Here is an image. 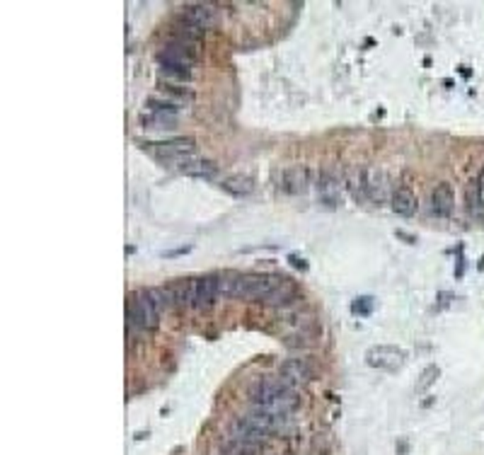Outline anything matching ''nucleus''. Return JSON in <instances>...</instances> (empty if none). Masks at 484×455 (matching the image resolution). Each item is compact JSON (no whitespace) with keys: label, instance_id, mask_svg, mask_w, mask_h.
I'll list each match as a JSON object with an SVG mask.
<instances>
[{"label":"nucleus","instance_id":"f257e3e1","mask_svg":"<svg viewBox=\"0 0 484 455\" xmlns=\"http://www.w3.org/2000/svg\"><path fill=\"white\" fill-rule=\"evenodd\" d=\"M252 407L288 419V414L298 407V397L293 393V385H288L284 378L264 380L252 390Z\"/></svg>","mask_w":484,"mask_h":455},{"label":"nucleus","instance_id":"f03ea898","mask_svg":"<svg viewBox=\"0 0 484 455\" xmlns=\"http://www.w3.org/2000/svg\"><path fill=\"white\" fill-rule=\"evenodd\" d=\"M143 151H148L153 158H158L160 163H170V165H187L197 158V143L194 138L189 136H180V138H170V141H146L141 143Z\"/></svg>","mask_w":484,"mask_h":455},{"label":"nucleus","instance_id":"7ed1b4c3","mask_svg":"<svg viewBox=\"0 0 484 455\" xmlns=\"http://www.w3.org/2000/svg\"><path fill=\"white\" fill-rule=\"evenodd\" d=\"M158 322H160V310L155 308L148 289L131 293L129 296V325L134 327V330L151 332L158 327Z\"/></svg>","mask_w":484,"mask_h":455},{"label":"nucleus","instance_id":"20e7f679","mask_svg":"<svg viewBox=\"0 0 484 455\" xmlns=\"http://www.w3.org/2000/svg\"><path fill=\"white\" fill-rule=\"evenodd\" d=\"M230 439L238 443L240 451H255L257 446H262V443L269 439V434L264 429H259L252 419L240 417V419H235L233 426H230Z\"/></svg>","mask_w":484,"mask_h":455},{"label":"nucleus","instance_id":"39448f33","mask_svg":"<svg viewBox=\"0 0 484 455\" xmlns=\"http://www.w3.org/2000/svg\"><path fill=\"white\" fill-rule=\"evenodd\" d=\"M407 361L405 349L393 347V344H376L366 351V364L380 371H397Z\"/></svg>","mask_w":484,"mask_h":455},{"label":"nucleus","instance_id":"423d86ee","mask_svg":"<svg viewBox=\"0 0 484 455\" xmlns=\"http://www.w3.org/2000/svg\"><path fill=\"white\" fill-rule=\"evenodd\" d=\"M216 298H218V276L216 274L192 279V291H189V305H192V308L206 310L216 303Z\"/></svg>","mask_w":484,"mask_h":455},{"label":"nucleus","instance_id":"0eeeda50","mask_svg":"<svg viewBox=\"0 0 484 455\" xmlns=\"http://www.w3.org/2000/svg\"><path fill=\"white\" fill-rule=\"evenodd\" d=\"M390 192V180L388 172L380 170V167H368L366 170V197L368 201H376V204H385Z\"/></svg>","mask_w":484,"mask_h":455},{"label":"nucleus","instance_id":"6e6552de","mask_svg":"<svg viewBox=\"0 0 484 455\" xmlns=\"http://www.w3.org/2000/svg\"><path fill=\"white\" fill-rule=\"evenodd\" d=\"M310 187V170L305 165H291L284 170V175H281V189H284L286 194H305Z\"/></svg>","mask_w":484,"mask_h":455},{"label":"nucleus","instance_id":"1a4fd4ad","mask_svg":"<svg viewBox=\"0 0 484 455\" xmlns=\"http://www.w3.org/2000/svg\"><path fill=\"white\" fill-rule=\"evenodd\" d=\"M453 206H455V194L451 184L448 182L436 184V189L431 192V213L439 218H448L453 213Z\"/></svg>","mask_w":484,"mask_h":455},{"label":"nucleus","instance_id":"9d476101","mask_svg":"<svg viewBox=\"0 0 484 455\" xmlns=\"http://www.w3.org/2000/svg\"><path fill=\"white\" fill-rule=\"evenodd\" d=\"M182 22L206 32L216 25V10H213L211 5H189V8H184V13H182Z\"/></svg>","mask_w":484,"mask_h":455},{"label":"nucleus","instance_id":"9b49d317","mask_svg":"<svg viewBox=\"0 0 484 455\" xmlns=\"http://www.w3.org/2000/svg\"><path fill=\"white\" fill-rule=\"evenodd\" d=\"M281 378L288 385H298V383H308L313 378V368L305 359H288L281 364Z\"/></svg>","mask_w":484,"mask_h":455},{"label":"nucleus","instance_id":"f8f14e48","mask_svg":"<svg viewBox=\"0 0 484 455\" xmlns=\"http://www.w3.org/2000/svg\"><path fill=\"white\" fill-rule=\"evenodd\" d=\"M390 204H393V211L397 216H414L417 213V194L409 187H397L393 197H390Z\"/></svg>","mask_w":484,"mask_h":455},{"label":"nucleus","instance_id":"ddd939ff","mask_svg":"<svg viewBox=\"0 0 484 455\" xmlns=\"http://www.w3.org/2000/svg\"><path fill=\"white\" fill-rule=\"evenodd\" d=\"M298 298V291H296V286L291 284V279H281L279 281V286L269 293V298L264 301V305H272V308H284V305L288 303H293Z\"/></svg>","mask_w":484,"mask_h":455},{"label":"nucleus","instance_id":"4468645a","mask_svg":"<svg viewBox=\"0 0 484 455\" xmlns=\"http://www.w3.org/2000/svg\"><path fill=\"white\" fill-rule=\"evenodd\" d=\"M318 194L320 201L327 206H337L339 204V180L332 172H322L318 180Z\"/></svg>","mask_w":484,"mask_h":455},{"label":"nucleus","instance_id":"2eb2a0df","mask_svg":"<svg viewBox=\"0 0 484 455\" xmlns=\"http://www.w3.org/2000/svg\"><path fill=\"white\" fill-rule=\"evenodd\" d=\"M143 129L151 131H172L177 126V117L175 114H160V112H148L141 117Z\"/></svg>","mask_w":484,"mask_h":455},{"label":"nucleus","instance_id":"dca6fc26","mask_svg":"<svg viewBox=\"0 0 484 455\" xmlns=\"http://www.w3.org/2000/svg\"><path fill=\"white\" fill-rule=\"evenodd\" d=\"M221 187L226 189L228 194H233V197H247V194H252L255 184H252L250 177H245V175H230L221 182Z\"/></svg>","mask_w":484,"mask_h":455},{"label":"nucleus","instance_id":"f3484780","mask_svg":"<svg viewBox=\"0 0 484 455\" xmlns=\"http://www.w3.org/2000/svg\"><path fill=\"white\" fill-rule=\"evenodd\" d=\"M180 172H184V175H189V177H213L216 175V165L211 163V160H199V158H194L192 163H187V165H182L180 167Z\"/></svg>","mask_w":484,"mask_h":455},{"label":"nucleus","instance_id":"a211bd4d","mask_svg":"<svg viewBox=\"0 0 484 455\" xmlns=\"http://www.w3.org/2000/svg\"><path fill=\"white\" fill-rule=\"evenodd\" d=\"M148 112H160V114H175L177 117V112H180V107L177 105H172V102H167L165 97H160V95H153V97H148Z\"/></svg>","mask_w":484,"mask_h":455},{"label":"nucleus","instance_id":"6ab92c4d","mask_svg":"<svg viewBox=\"0 0 484 455\" xmlns=\"http://www.w3.org/2000/svg\"><path fill=\"white\" fill-rule=\"evenodd\" d=\"M441 376V368L439 366H426L424 371H422V376H419V380H417V393H424V390H429L431 385L436 383V378Z\"/></svg>","mask_w":484,"mask_h":455},{"label":"nucleus","instance_id":"aec40b11","mask_svg":"<svg viewBox=\"0 0 484 455\" xmlns=\"http://www.w3.org/2000/svg\"><path fill=\"white\" fill-rule=\"evenodd\" d=\"M373 308H376V298H371V296H359V298H354V303H351V313L359 315V318H368V315L373 313Z\"/></svg>","mask_w":484,"mask_h":455},{"label":"nucleus","instance_id":"412c9836","mask_svg":"<svg viewBox=\"0 0 484 455\" xmlns=\"http://www.w3.org/2000/svg\"><path fill=\"white\" fill-rule=\"evenodd\" d=\"M480 184L477 182H472L470 187H468V209L470 213H477V216H482V197H480Z\"/></svg>","mask_w":484,"mask_h":455},{"label":"nucleus","instance_id":"4be33fe9","mask_svg":"<svg viewBox=\"0 0 484 455\" xmlns=\"http://www.w3.org/2000/svg\"><path fill=\"white\" fill-rule=\"evenodd\" d=\"M288 259H291V264H293V267H296V269H308V262H305L303 257H298V255H291Z\"/></svg>","mask_w":484,"mask_h":455}]
</instances>
